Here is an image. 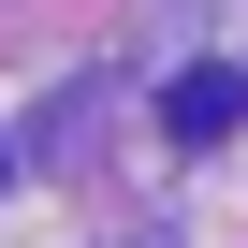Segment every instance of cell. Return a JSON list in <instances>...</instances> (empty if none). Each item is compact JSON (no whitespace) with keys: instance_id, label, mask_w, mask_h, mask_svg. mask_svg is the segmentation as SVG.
Segmentation results:
<instances>
[{"instance_id":"obj_1","label":"cell","mask_w":248,"mask_h":248,"mask_svg":"<svg viewBox=\"0 0 248 248\" xmlns=\"http://www.w3.org/2000/svg\"><path fill=\"white\" fill-rule=\"evenodd\" d=\"M233 102H248V88H233V73L204 59V73H175V102H161V117H175L190 146H219V132H233Z\"/></svg>"}]
</instances>
